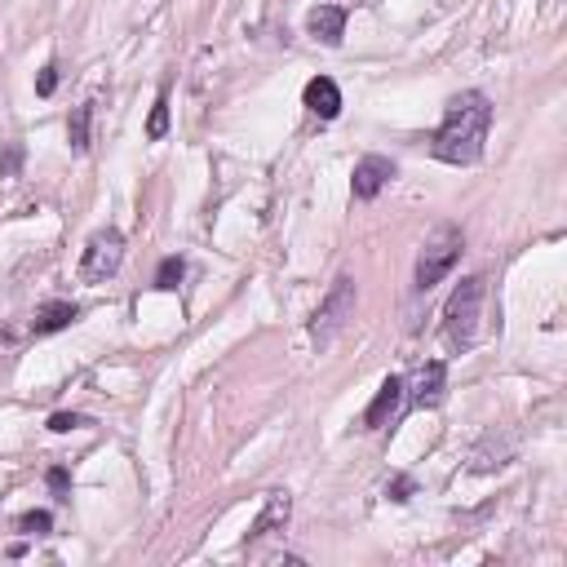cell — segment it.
I'll list each match as a JSON object with an SVG mask.
<instances>
[{"mask_svg":"<svg viewBox=\"0 0 567 567\" xmlns=\"http://www.w3.org/2000/svg\"><path fill=\"white\" fill-rule=\"evenodd\" d=\"M483 297H487V279H483V275H465V279L452 288V297H447V306H443V346H447L452 354H461V350L474 346L478 319H483Z\"/></svg>","mask_w":567,"mask_h":567,"instance_id":"7a4b0ae2","label":"cell"},{"mask_svg":"<svg viewBox=\"0 0 567 567\" xmlns=\"http://www.w3.org/2000/svg\"><path fill=\"white\" fill-rule=\"evenodd\" d=\"M461 252H465V235H461V226H452V221H439L430 235H425V244H421V252H416V275H412V288L416 292H430L456 261H461Z\"/></svg>","mask_w":567,"mask_h":567,"instance_id":"3957f363","label":"cell"},{"mask_svg":"<svg viewBox=\"0 0 567 567\" xmlns=\"http://www.w3.org/2000/svg\"><path fill=\"white\" fill-rule=\"evenodd\" d=\"M399 408H403V377H385V381L377 385L368 412H363V430H385V425L399 416Z\"/></svg>","mask_w":567,"mask_h":567,"instance_id":"ba28073f","label":"cell"},{"mask_svg":"<svg viewBox=\"0 0 567 567\" xmlns=\"http://www.w3.org/2000/svg\"><path fill=\"white\" fill-rule=\"evenodd\" d=\"M18 164H22V146H18V142H9V146H4V155H0V177H13V173H18Z\"/></svg>","mask_w":567,"mask_h":567,"instance_id":"ffe728a7","label":"cell"},{"mask_svg":"<svg viewBox=\"0 0 567 567\" xmlns=\"http://www.w3.org/2000/svg\"><path fill=\"white\" fill-rule=\"evenodd\" d=\"M18 527H22L27 536H49L53 514H49V509H31V514H22V518H18Z\"/></svg>","mask_w":567,"mask_h":567,"instance_id":"2e32d148","label":"cell"},{"mask_svg":"<svg viewBox=\"0 0 567 567\" xmlns=\"http://www.w3.org/2000/svg\"><path fill=\"white\" fill-rule=\"evenodd\" d=\"M385 492H390V501H408V496H412V478H403V474H399Z\"/></svg>","mask_w":567,"mask_h":567,"instance_id":"44dd1931","label":"cell"},{"mask_svg":"<svg viewBox=\"0 0 567 567\" xmlns=\"http://www.w3.org/2000/svg\"><path fill=\"white\" fill-rule=\"evenodd\" d=\"M182 275H186V261H182V257H164V261L155 266V288H159V292H173V288L182 284Z\"/></svg>","mask_w":567,"mask_h":567,"instance_id":"5bb4252c","label":"cell"},{"mask_svg":"<svg viewBox=\"0 0 567 567\" xmlns=\"http://www.w3.org/2000/svg\"><path fill=\"white\" fill-rule=\"evenodd\" d=\"M80 319V306L75 301H44L35 315H31V332L35 337H49V332H62Z\"/></svg>","mask_w":567,"mask_h":567,"instance_id":"7c38bea8","label":"cell"},{"mask_svg":"<svg viewBox=\"0 0 567 567\" xmlns=\"http://www.w3.org/2000/svg\"><path fill=\"white\" fill-rule=\"evenodd\" d=\"M44 483H49V492H53V496H66V492H71V474H66L62 465H53V470L44 474Z\"/></svg>","mask_w":567,"mask_h":567,"instance_id":"d6986e66","label":"cell"},{"mask_svg":"<svg viewBox=\"0 0 567 567\" xmlns=\"http://www.w3.org/2000/svg\"><path fill=\"white\" fill-rule=\"evenodd\" d=\"M487 128H492V102H487V93L465 89V93H456L447 102L443 124L430 137V155L443 159V164H456V168L461 164H474L483 155Z\"/></svg>","mask_w":567,"mask_h":567,"instance_id":"6da1fadb","label":"cell"},{"mask_svg":"<svg viewBox=\"0 0 567 567\" xmlns=\"http://www.w3.org/2000/svg\"><path fill=\"white\" fill-rule=\"evenodd\" d=\"M89 124H93V102H80L66 120V137H71V151H89Z\"/></svg>","mask_w":567,"mask_h":567,"instance_id":"4fadbf2b","label":"cell"},{"mask_svg":"<svg viewBox=\"0 0 567 567\" xmlns=\"http://www.w3.org/2000/svg\"><path fill=\"white\" fill-rule=\"evenodd\" d=\"M80 425H89L80 412H53V416H49V430H58V434H66V430H80Z\"/></svg>","mask_w":567,"mask_h":567,"instance_id":"ac0fdd59","label":"cell"},{"mask_svg":"<svg viewBox=\"0 0 567 567\" xmlns=\"http://www.w3.org/2000/svg\"><path fill=\"white\" fill-rule=\"evenodd\" d=\"M301 102L319 115V120H337L341 115V89L332 75H315L306 89H301Z\"/></svg>","mask_w":567,"mask_h":567,"instance_id":"30bf717a","label":"cell"},{"mask_svg":"<svg viewBox=\"0 0 567 567\" xmlns=\"http://www.w3.org/2000/svg\"><path fill=\"white\" fill-rule=\"evenodd\" d=\"M354 301H359L354 279H350V275H337L332 288H328V297L319 301V310H315V319H310V337H315L319 350H328V346L337 341V332L354 319Z\"/></svg>","mask_w":567,"mask_h":567,"instance_id":"277c9868","label":"cell"},{"mask_svg":"<svg viewBox=\"0 0 567 567\" xmlns=\"http://www.w3.org/2000/svg\"><path fill=\"white\" fill-rule=\"evenodd\" d=\"M164 133H168V89H159V97L151 106V120H146V137L151 142H159Z\"/></svg>","mask_w":567,"mask_h":567,"instance_id":"9a60e30c","label":"cell"},{"mask_svg":"<svg viewBox=\"0 0 567 567\" xmlns=\"http://www.w3.org/2000/svg\"><path fill=\"white\" fill-rule=\"evenodd\" d=\"M53 89H58V62L49 58V62L40 66V75H35V93H40V97H49Z\"/></svg>","mask_w":567,"mask_h":567,"instance_id":"e0dca14e","label":"cell"},{"mask_svg":"<svg viewBox=\"0 0 567 567\" xmlns=\"http://www.w3.org/2000/svg\"><path fill=\"white\" fill-rule=\"evenodd\" d=\"M124 261V235L115 226H102L84 239V252H80V279L84 284H106Z\"/></svg>","mask_w":567,"mask_h":567,"instance_id":"5b68a950","label":"cell"},{"mask_svg":"<svg viewBox=\"0 0 567 567\" xmlns=\"http://www.w3.org/2000/svg\"><path fill=\"white\" fill-rule=\"evenodd\" d=\"M394 159H385V155H359V164H354V177H350V190H354V199H377L390 182H394Z\"/></svg>","mask_w":567,"mask_h":567,"instance_id":"52a82bcc","label":"cell"},{"mask_svg":"<svg viewBox=\"0 0 567 567\" xmlns=\"http://www.w3.org/2000/svg\"><path fill=\"white\" fill-rule=\"evenodd\" d=\"M443 394H447V363H443V359L421 363L416 377H412V390L403 385V403H408V408H439Z\"/></svg>","mask_w":567,"mask_h":567,"instance_id":"8992f818","label":"cell"},{"mask_svg":"<svg viewBox=\"0 0 567 567\" xmlns=\"http://www.w3.org/2000/svg\"><path fill=\"white\" fill-rule=\"evenodd\" d=\"M288 514H292V501H288V492H266V505H261V514H257V523H252V532H248V545H257L261 536H270V532H284V523H288Z\"/></svg>","mask_w":567,"mask_h":567,"instance_id":"8fae6325","label":"cell"},{"mask_svg":"<svg viewBox=\"0 0 567 567\" xmlns=\"http://www.w3.org/2000/svg\"><path fill=\"white\" fill-rule=\"evenodd\" d=\"M306 31L319 44H341V35H346V9L341 4H315L306 13Z\"/></svg>","mask_w":567,"mask_h":567,"instance_id":"9c48e42d","label":"cell"}]
</instances>
